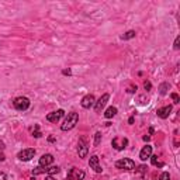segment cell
<instances>
[{
	"instance_id": "26",
	"label": "cell",
	"mask_w": 180,
	"mask_h": 180,
	"mask_svg": "<svg viewBox=\"0 0 180 180\" xmlns=\"http://www.w3.org/2000/svg\"><path fill=\"white\" fill-rule=\"evenodd\" d=\"M144 87H145V90H150V87H152L150 82H145V83H144Z\"/></svg>"
},
{
	"instance_id": "14",
	"label": "cell",
	"mask_w": 180,
	"mask_h": 180,
	"mask_svg": "<svg viewBox=\"0 0 180 180\" xmlns=\"http://www.w3.org/2000/svg\"><path fill=\"white\" fill-rule=\"evenodd\" d=\"M82 107L83 108H90L91 105L94 104V96L93 94H87V96H85L83 99H82Z\"/></svg>"
},
{
	"instance_id": "1",
	"label": "cell",
	"mask_w": 180,
	"mask_h": 180,
	"mask_svg": "<svg viewBox=\"0 0 180 180\" xmlns=\"http://www.w3.org/2000/svg\"><path fill=\"white\" fill-rule=\"evenodd\" d=\"M77 121H79V114L75 113V111H72V113H69V114L66 115L63 124L60 125V130H62V131L73 130V128L76 127V124H77Z\"/></svg>"
},
{
	"instance_id": "11",
	"label": "cell",
	"mask_w": 180,
	"mask_h": 180,
	"mask_svg": "<svg viewBox=\"0 0 180 180\" xmlns=\"http://www.w3.org/2000/svg\"><path fill=\"white\" fill-rule=\"evenodd\" d=\"M150 155H152V146H150V145H146V146H144V148L141 149V152H139V159L142 160V162H145L146 159H149V158H150Z\"/></svg>"
},
{
	"instance_id": "13",
	"label": "cell",
	"mask_w": 180,
	"mask_h": 180,
	"mask_svg": "<svg viewBox=\"0 0 180 180\" xmlns=\"http://www.w3.org/2000/svg\"><path fill=\"white\" fill-rule=\"evenodd\" d=\"M170 113H172V105H165V107H160V108H158V111H156L158 117H159V118H163V120L169 117Z\"/></svg>"
},
{
	"instance_id": "18",
	"label": "cell",
	"mask_w": 180,
	"mask_h": 180,
	"mask_svg": "<svg viewBox=\"0 0 180 180\" xmlns=\"http://www.w3.org/2000/svg\"><path fill=\"white\" fill-rule=\"evenodd\" d=\"M42 173H46V167H42V166H38L32 170V175L37 176V175H42Z\"/></svg>"
},
{
	"instance_id": "5",
	"label": "cell",
	"mask_w": 180,
	"mask_h": 180,
	"mask_svg": "<svg viewBox=\"0 0 180 180\" xmlns=\"http://www.w3.org/2000/svg\"><path fill=\"white\" fill-rule=\"evenodd\" d=\"M35 155V149H32V148H27V149H23L18 152V155H17V158L20 160H23V162H28V160H31L32 158H34Z\"/></svg>"
},
{
	"instance_id": "15",
	"label": "cell",
	"mask_w": 180,
	"mask_h": 180,
	"mask_svg": "<svg viewBox=\"0 0 180 180\" xmlns=\"http://www.w3.org/2000/svg\"><path fill=\"white\" fill-rule=\"evenodd\" d=\"M115 114H117V108H115V107H108L104 113V117L105 118H113Z\"/></svg>"
},
{
	"instance_id": "20",
	"label": "cell",
	"mask_w": 180,
	"mask_h": 180,
	"mask_svg": "<svg viewBox=\"0 0 180 180\" xmlns=\"http://www.w3.org/2000/svg\"><path fill=\"white\" fill-rule=\"evenodd\" d=\"M150 162H152V165L155 166H163L162 162H158V156L156 155H150Z\"/></svg>"
},
{
	"instance_id": "3",
	"label": "cell",
	"mask_w": 180,
	"mask_h": 180,
	"mask_svg": "<svg viewBox=\"0 0 180 180\" xmlns=\"http://www.w3.org/2000/svg\"><path fill=\"white\" fill-rule=\"evenodd\" d=\"M13 105H14L15 110L25 111L28 107H30V100H28L27 97H17V99L13 101Z\"/></svg>"
},
{
	"instance_id": "30",
	"label": "cell",
	"mask_w": 180,
	"mask_h": 180,
	"mask_svg": "<svg viewBox=\"0 0 180 180\" xmlns=\"http://www.w3.org/2000/svg\"><path fill=\"white\" fill-rule=\"evenodd\" d=\"M45 180H54V177H52V176H46V177H45Z\"/></svg>"
},
{
	"instance_id": "2",
	"label": "cell",
	"mask_w": 180,
	"mask_h": 180,
	"mask_svg": "<svg viewBox=\"0 0 180 180\" xmlns=\"http://www.w3.org/2000/svg\"><path fill=\"white\" fill-rule=\"evenodd\" d=\"M115 167L120 169V170H134L135 169V162L128 159V158H124V159H120V160L115 162Z\"/></svg>"
},
{
	"instance_id": "25",
	"label": "cell",
	"mask_w": 180,
	"mask_h": 180,
	"mask_svg": "<svg viewBox=\"0 0 180 180\" xmlns=\"http://www.w3.org/2000/svg\"><path fill=\"white\" fill-rule=\"evenodd\" d=\"M180 37H176V40H175V45H173V46H175V49H179L180 48Z\"/></svg>"
},
{
	"instance_id": "9",
	"label": "cell",
	"mask_w": 180,
	"mask_h": 180,
	"mask_svg": "<svg viewBox=\"0 0 180 180\" xmlns=\"http://www.w3.org/2000/svg\"><path fill=\"white\" fill-rule=\"evenodd\" d=\"M108 99H110V96H108L107 93H105V94H103V96L100 97V99H99V100L96 101V105H94L96 113H100V111L103 110V108H104V105L107 104V101H108Z\"/></svg>"
},
{
	"instance_id": "21",
	"label": "cell",
	"mask_w": 180,
	"mask_h": 180,
	"mask_svg": "<svg viewBox=\"0 0 180 180\" xmlns=\"http://www.w3.org/2000/svg\"><path fill=\"white\" fill-rule=\"evenodd\" d=\"M101 142V132H96L94 134V146H99Z\"/></svg>"
},
{
	"instance_id": "29",
	"label": "cell",
	"mask_w": 180,
	"mask_h": 180,
	"mask_svg": "<svg viewBox=\"0 0 180 180\" xmlns=\"http://www.w3.org/2000/svg\"><path fill=\"white\" fill-rule=\"evenodd\" d=\"M48 141L49 142H55V136H48Z\"/></svg>"
},
{
	"instance_id": "27",
	"label": "cell",
	"mask_w": 180,
	"mask_h": 180,
	"mask_svg": "<svg viewBox=\"0 0 180 180\" xmlns=\"http://www.w3.org/2000/svg\"><path fill=\"white\" fill-rule=\"evenodd\" d=\"M62 73H63V75H70L72 72H70V69H63L62 70Z\"/></svg>"
},
{
	"instance_id": "28",
	"label": "cell",
	"mask_w": 180,
	"mask_h": 180,
	"mask_svg": "<svg viewBox=\"0 0 180 180\" xmlns=\"http://www.w3.org/2000/svg\"><path fill=\"white\" fill-rule=\"evenodd\" d=\"M0 180H6V175L3 172H0Z\"/></svg>"
},
{
	"instance_id": "16",
	"label": "cell",
	"mask_w": 180,
	"mask_h": 180,
	"mask_svg": "<svg viewBox=\"0 0 180 180\" xmlns=\"http://www.w3.org/2000/svg\"><path fill=\"white\" fill-rule=\"evenodd\" d=\"M56 173H59V167H58V166H51V167L46 169V175L48 176L56 175Z\"/></svg>"
},
{
	"instance_id": "8",
	"label": "cell",
	"mask_w": 180,
	"mask_h": 180,
	"mask_svg": "<svg viewBox=\"0 0 180 180\" xmlns=\"http://www.w3.org/2000/svg\"><path fill=\"white\" fill-rule=\"evenodd\" d=\"M89 166L91 167V169L94 170L96 173H101L103 172V169H101V165H100V162H99V156H90V159H89Z\"/></svg>"
},
{
	"instance_id": "24",
	"label": "cell",
	"mask_w": 180,
	"mask_h": 180,
	"mask_svg": "<svg viewBox=\"0 0 180 180\" xmlns=\"http://www.w3.org/2000/svg\"><path fill=\"white\" fill-rule=\"evenodd\" d=\"M32 135H34L35 138H40L41 135H42V134L40 132V127H38V125H35V131L32 132Z\"/></svg>"
},
{
	"instance_id": "12",
	"label": "cell",
	"mask_w": 180,
	"mask_h": 180,
	"mask_svg": "<svg viewBox=\"0 0 180 180\" xmlns=\"http://www.w3.org/2000/svg\"><path fill=\"white\" fill-rule=\"evenodd\" d=\"M52 162H54V156L51 153H45L40 158V166L42 167H48L49 165H52Z\"/></svg>"
},
{
	"instance_id": "32",
	"label": "cell",
	"mask_w": 180,
	"mask_h": 180,
	"mask_svg": "<svg viewBox=\"0 0 180 180\" xmlns=\"http://www.w3.org/2000/svg\"><path fill=\"white\" fill-rule=\"evenodd\" d=\"M149 139H150V138L148 136V135H145V136H144V141H149Z\"/></svg>"
},
{
	"instance_id": "23",
	"label": "cell",
	"mask_w": 180,
	"mask_h": 180,
	"mask_svg": "<svg viewBox=\"0 0 180 180\" xmlns=\"http://www.w3.org/2000/svg\"><path fill=\"white\" fill-rule=\"evenodd\" d=\"M159 180H170L169 173H167V172H163V173L159 176Z\"/></svg>"
},
{
	"instance_id": "17",
	"label": "cell",
	"mask_w": 180,
	"mask_h": 180,
	"mask_svg": "<svg viewBox=\"0 0 180 180\" xmlns=\"http://www.w3.org/2000/svg\"><path fill=\"white\" fill-rule=\"evenodd\" d=\"M135 35H136V32L134 30H131V31H127L124 35H121V38L122 40H131V38H134Z\"/></svg>"
},
{
	"instance_id": "6",
	"label": "cell",
	"mask_w": 180,
	"mask_h": 180,
	"mask_svg": "<svg viewBox=\"0 0 180 180\" xmlns=\"http://www.w3.org/2000/svg\"><path fill=\"white\" fill-rule=\"evenodd\" d=\"M87 152H89L87 142H86L85 138H80L79 142H77V153H79V158H86L87 156Z\"/></svg>"
},
{
	"instance_id": "10",
	"label": "cell",
	"mask_w": 180,
	"mask_h": 180,
	"mask_svg": "<svg viewBox=\"0 0 180 180\" xmlns=\"http://www.w3.org/2000/svg\"><path fill=\"white\" fill-rule=\"evenodd\" d=\"M63 115H65V111L58 110V111H54V113H49V114L46 115V120L49 121V122H58Z\"/></svg>"
},
{
	"instance_id": "33",
	"label": "cell",
	"mask_w": 180,
	"mask_h": 180,
	"mask_svg": "<svg viewBox=\"0 0 180 180\" xmlns=\"http://www.w3.org/2000/svg\"><path fill=\"white\" fill-rule=\"evenodd\" d=\"M31 180H35V179H31Z\"/></svg>"
},
{
	"instance_id": "31",
	"label": "cell",
	"mask_w": 180,
	"mask_h": 180,
	"mask_svg": "<svg viewBox=\"0 0 180 180\" xmlns=\"http://www.w3.org/2000/svg\"><path fill=\"white\" fill-rule=\"evenodd\" d=\"M6 158H4V155H3V153H0V160H4Z\"/></svg>"
},
{
	"instance_id": "7",
	"label": "cell",
	"mask_w": 180,
	"mask_h": 180,
	"mask_svg": "<svg viewBox=\"0 0 180 180\" xmlns=\"http://www.w3.org/2000/svg\"><path fill=\"white\" fill-rule=\"evenodd\" d=\"M111 145H113L114 149L122 150L125 146L128 145V139L127 138H118V136H115L114 139H113V142H111Z\"/></svg>"
},
{
	"instance_id": "22",
	"label": "cell",
	"mask_w": 180,
	"mask_h": 180,
	"mask_svg": "<svg viewBox=\"0 0 180 180\" xmlns=\"http://www.w3.org/2000/svg\"><path fill=\"white\" fill-rule=\"evenodd\" d=\"M170 99L173 100V103H175V104L180 103V97H179V94H177V93H172V94H170Z\"/></svg>"
},
{
	"instance_id": "4",
	"label": "cell",
	"mask_w": 180,
	"mask_h": 180,
	"mask_svg": "<svg viewBox=\"0 0 180 180\" xmlns=\"http://www.w3.org/2000/svg\"><path fill=\"white\" fill-rule=\"evenodd\" d=\"M83 179H85V172L77 169V167H72L68 172V176H66V180H83Z\"/></svg>"
},
{
	"instance_id": "19",
	"label": "cell",
	"mask_w": 180,
	"mask_h": 180,
	"mask_svg": "<svg viewBox=\"0 0 180 180\" xmlns=\"http://www.w3.org/2000/svg\"><path fill=\"white\" fill-rule=\"evenodd\" d=\"M169 83H162V85L159 86V93L160 94H166L167 93V90H169Z\"/></svg>"
}]
</instances>
